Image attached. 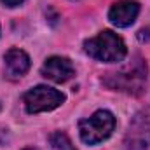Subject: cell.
<instances>
[{"label":"cell","mask_w":150,"mask_h":150,"mask_svg":"<svg viewBox=\"0 0 150 150\" xmlns=\"http://www.w3.org/2000/svg\"><path fill=\"white\" fill-rule=\"evenodd\" d=\"M21 2H25V0H2V4L7 5V7H16V5H19Z\"/></svg>","instance_id":"8fae6325"},{"label":"cell","mask_w":150,"mask_h":150,"mask_svg":"<svg viewBox=\"0 0 150 150\" xmlns=\"http://www.w3.org/2000/svg\"><path fill=\"white\" fill-rule=\"evenodd\" d=\"M150 145V107L142 110L129 124L126 150H147Z\"/></svg>","instance_id":"5b68a950"},{"label":"cell","mask_w":150,"mask_h":150,"mask_svg":"<svg viewBox=\"0 0 150 150\" xmlns=\"http://www.w3.org/2000/svg\"><path fill=\"white\" fill-rule=\"evenodd\" d=\"M140 12V4L136 0H119L108 11V19L119 28L131 26Z\"/></svg>","instance_id":"52a82bcc"},{"label":"cell","mask_w":150,"mask_h":150,"mask_svg":"<svg viewBox=\"0 0 150 150\" xmlns=\"http://www.w3.org/2000/svg\"><path fill=\"white\" fill-rule=\"evenodd\" d=\"M115 129V117L108 110H98L89 119L80 120L79 131L80 138L87 145H96L103 140H107Z\"/></svg>","instance_id":"3957f363"},{"label":"cell","mask_w":150,"mask_h":150,"mask_svg":"<svg viewBox=\"0 0 150 150\" xmlns=\"http://www.w3.org/2000/svg\"><path fill=\"white\" fill-rule=\"evenodd\" d=\"M5 67L7 72L12 77H21L30 68V58L21 49H9L5 52Z\"/></svg>","instance_id":"ba28073f"},{"label":"cell","mask_w":150,"mask_h":150,"mask_svg":"<svg viewBox=\"0 0 150 150\" xmlns=\"http://www.w3.org/2000/svg\"><path fill=\"white\" fill-rule=\"evenodd\" d=\"M49 140H51V145L56 150H75L74 143L70 142V138H68L65 133H61V131L52 133Z\"/></svg>","instance_id":"9c48e42d"},{"label":"cell","mask_w":150,"mask_h":150,"mask_svg":"<svg viewBox=\"0 0 150 150\" xmlns=\"http://www.w3.org/2000/svg\"><path fill=\"white\" fill-rule=\"evenodd\" d=\"M25 150H35V149H25Z\"/></svg>","instance_id":"7c38bea8"},{"label":"cell","mask_w":150,"mask_h":150,"mask_svg":"<svg viewBox=\"0 0 150 150\" xmlns=\"http://www.w3.org/2000/svg\"><path fill=\"white\" fill-rule=\"evenodd\" d=\"M63 101H65V94L52 87H47V86H37L25 94V107H26L28 113L54 110Z\"/></svg>","instance_id":"277c9868"},{"label":"cell","mask_w":150,"mask_h":150,"mask_svg":"<svg viewBox=\"0 0 150 150\" xmlns=\"http://www.w3.org/2000/svg\"><path fill=\"white\" fill-rule=\"evenodd\" d=\"M147 82V63L136 56L134 61L126 65L122 70L112 72L103 79V84L113 91H122L127 94H140Z\"/></svg>","instance_id":"6da1fadb"},{"label":"cell","mask_w":150,"mask_h":150,"mask_svg":"<svg viewBox=\"0 0 150 150\" xmlns=\"http://www.w3.org/2000/svg\"><path fill=\"white\" fill-rule=\"evenodd\" d=\"M138 38H140L142 42H149L150 40V28H143V30H140V32H138Z\"/></svg>","instance_id":"30bf717a"},{"label":"cell","mask_w":150,"mask_h":150,"mask_svg":"<svg viewBox=\"0 0 150 150\" xmlns=\"http://www.w3.org/2000/svg\"><path fill=\"white\" fill-rule=\"evenodd\" d=\"M40 74L45 79L52 80V82H67L75 75L74 65L68 58H61V56H52L49 59H45V63L42 65Z\"/></svg>","instance_id":"8992f818"},{"label":"cell","mask_w":150,"mask_h":150,"mask_svg":"<svg viewBox=\"0 0 150 150\" xmlns=\"http://www.w3.org/2000/svg\"><path fill=\"white\" fill-rule=\"evenodd\" d=\"M84 51L98 59V61H107V63H115L122 61L127 54L124 40L113 33L112 30H103L94 38H89L84 42Z\"/></svg>","instance_id":"7a4b0ae2"}]
</instances>
